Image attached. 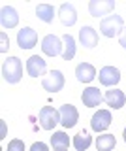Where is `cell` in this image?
<instances>
[{
    "instance_id": "6da1fadb",
    "label": "cell",
    "mask_w": 126,
    "mask_h": 151,
    "mask_svg": "<svg viewBox=\"0 0 126 151\" xmlns=\"http://www.w3.org/2000/svg\"><path fill=\"white\" fill-rule=\"evenodd\" d=\"M2 78L8 83H19L23 78V63L17 57H8L2 64Z\"/></svg>"
},
{
    "instance_id": "7a4b0ae2",
    "label": "cell",
    "mask_w": 126,
    "mask_h": 151,
    "mask_svg": "<svg viewBox=\"0 0 126 151\" xmlns=\"http://www.w3.org/2000/svg\"><path fill=\"white\" fill-rule=\"evenodd\" d=\"M124 28V21H122V17L120 15H107L102 19V23H100V30H102V34L107 36V38H113L117 36L120 30Z\"/></svg>"
},
{
    "instance_id": "3957f363",
    "label": "cell",
    "mask_w": 126,
    "mask_h": 151,
    "mask_svg": "<svg viewBox=\"0 0 126 151\" xmlns=\"http://www.w3.org/2000/svg\"><path fill=\"white\" fill-rule=\"evenodd\" d=\"M38 119H40L41 129L53 130L60 123V113H58V110H55L53 106H43L40 110V113H38Z\"/></svg>"
},
{
    "instance_id": "277c9868",
    "label": "cell",
    "mask_w": 126,
    "mask_h": 151,
    "mask_svg": "<svg viewBox=\"0 0 126 151\" xmlns=\"http://www.w3.org/2000/svg\"><path fill=\"white\" fill-rule=\"evenodd\" d=\"M41 51H43L47 57H57V55H62L64 51V44L58 36L55 34H47L41 40Z\"/></svg>"
},
{
    "instance_id": "5b68a950",
    "label": "cell",
    "mask_w": 126,
    "mask_h": 151,
    "mask_svg": "<svg viewBox=\"0 0 126 151\" xmlns=\"http://www.w3.org/2000/svg\"><path fill=\"white\" fill-rule=\"evenodd\" d=\"M41 87L49 93H58L64 87V76L60 70H51V72L41 79Z\"/></svg>"
},
{
    "instance_id": "8992f818",
    "label": "cell",
    "mask_w": 126,
    "mask_h": 151,
    "mask_svg": "<svg viewBox=\"0 0 126 151\" xmlns=\"http://www.w3.org/2000/svg\"><path fill=\"white\" fill-rule=\"evenodd\" d=\"M60 125L64 127V129H72V127H75V123L79 119V111L75 106H72V104H64V106H60Z\"/></svg>"
},
{
    "instance_id": "52a82bcc",
    "label": "cell",
    "mask_w": 126,
    "mask_h": 151,
    "mask_svg": "<svg viewBox=\"0 0 126 151\" xmlns=\"http://www.w3.org/2000/svg\"><path fill=\"white\" fill-rule=\"evenodd\" d=\"M17 44H19L21 49H32L36 44H38V34H36L34 28L30 27H23L19 32H17Z\"/></svg>"
},
{
    "instance_id": "ba28073f",
    "label": "cell",
    "mask_w": 126,
    "mask_h": 151,
    "mask_svg": "<svg viewBox=\"0 0 126 151\" xmlns=\"http://www.w3.org/2000/svg\"><path fill=\"white\" fill-rule=\"evenodd\" d=\"M113 9H115V2H113V0H90V4H88V12H90L92 17L109 15Z\"/></svg>"
},
{
    "instance_id": "9c48e42d",
    "label": "cell",
    "mask_w": 126,
    "mask_h": 151,
    "mask_svg": "<svg viewBox=\"0 0 126 151\" xmlns=\"http://www.w3.org/2000/svg\"><path fill=\"white\" fill-rule=\"evenodd\" d=\"M111 121L113 119H111L109 110H98L90 119V127H92V130H96V132H104L105 129H109Z\"/></svg>"
},
{
    "instance_id": "30bf717a",
    "label": "cell",
    "mask_w": 126,
    "mask_h": 151,
    "mask_svg": "<svg viewBox=\"0 0 126 151\" xmlns=\"http://www.w3.org/2000/svg\"><path fill=\"white\" fill-rule=\"evenodd\" d=\"M98 79H100V83L104 87H113V85L120 81V72L115 66H104L100 70V74H98Z\"/></svg>"
},
{
    "instance_id": "8fae6325",
    "label": "cell",
    "mask_w": 126,
    "mask_h": 151,
    "mask_svg": "<svg viewBox=\"0 0 126 151\" xmlns=\"http://www.w3.org/2000/svg\"><path fill=\"white\" fill-rule=\"evenodd\" d=\"M58 15H60V21H62V25L66 27H73L77 21V12H75V6L70 2H64L62 6L58 8Z\"/></svg>"
},
{
    "instance_id": "7c38bea8",
    "label": "cell",
    "mask_w": 126,
    "mask_h": 151,
    "mask_svg": "<svg viewBox=\"0 0 126 151\" xmlns=\"http://www.w3.org/2000/svg\"><path fill=\"white\" fill-rule=\"evenodd\" d=\"M81 100L85 104L87 108H96L100 106L102 100H104V96H102V93L98 91V87H87L85 91L81 94Z\"/></svg>"
},
{
    "instance_id": "4fadbf2b",
    "label": "cell",
    "mask_w": 126,
    "mask_h": 151,
    "mask_svg": "<svg viewBox=\"0 0 126 151\" xmlns=\"http://www.w3.org/2000/svg\"><path fill=\"white\" fill-rule=\"evenodd\" d=\"M0 23H2L4 28H13L19 23V15H17V9L11 6H4L2 12H0Z\"/></svg>"
},
{
    "instance_id": "5bb4252c",
    "label": "cell",
    "mask_w": 126,
    "mask_h": 151,
    "mask_svg": "<svg viewBox=\"0 0 126 151\" xmlns=\"http://www.w3.org/2000/svg\"><path fill=\"white\" fill-rule=\"evenodd\" d=\"M104 100L107 102V106H109V108L119 110V108H122L124 104H126V96H124V93L120 91V89H111V91H105Z\"/></svg>"
},
{
    "instance_id": "9a60e30c",
    "label": "cell",
    "mask_w": 126,
    "mask_h": 151,
    "mask_svg": "<svg viewBox=\"0 0 126 151\" xmlns=\"http://www.w3.org/2000/svg\"><path fill=\"white\" fill-rule=\"evenodd\" d=\"M75 78L81 83H90L96 78V68L88 63H81V64L75 66Z\"/></svg>"
},
{
    "instance_id": "2e32d148",
    "label": "cell",
    "mask_w": 126,
    "mask_h": 151,
    "mask_svg": "<svg viewBox=\"0 0 126 151\" xmlns=\"http://www.w3.org/2000/svg\"><path fill=\"white\" fill-rule=\"evenodd\" d=\"M45 68H47L45 60L41 59V57H38V55H32L30 59L26 60V72H28V76H32V78L41 76L45 72Z\"/></svg>"
},
{
    "instance_id": "e0dca14e",
    "label": "cell",
    "mask_w": 126,
    "mask_h": 151,
    "mask_svg": "<svg viewBox=\"0 0 126 151\" xmlns=\"http://www.w3.org/2000/svg\"><path fill=\"white\" fill-rule=\"evenodd\" d=\"M79 42H81V45L85 47H96L98 45V32L94 30L92 27H83L81 30H79Z\"/></svg>"
},
{
    "instance_id": "ac0fdd59",
    "label": "cell",
    "mask_w": 126,
    "mask_h": 151,
    "mask_svg": "<svg viewBox=\"0 0 126 151\" xmlns=\"http://www.w3.org/2000/svg\"><path fill=\"white\" fill-rule=\"evenodd\" d=\"M51 145H53V151H68V147H70L68 134L62 132V130L53 132V136H51Z\"/></svg>"
},
{
    "instance_id": "d6986e66",
    "label": "cell",
    "mask_w": 126,
    "mask_h": 151,
    "mask_svg": "<svg viewBox=\"0 0 126 151\" xmlns=\"http://www.w3.org/2000/svg\"><path fill=\"white\" fill-rule=\"evenodd\" d=\"M62 44H64V51H62V59L64 60H72L75 57V40L72 34H64L62 36Z\"/></svg>"
},
{
    "instance_id": "ffe728a7",
    "label": "cell",
    "mask_w": 126,
    "mask_h": 151,
    "mask_svg": "<svg viewBox=\"0 0 126 151\" xmlns=\"http://www.w3.org/2000/svg\"><path fill=\"white\" fill-rule=\"evenodd\" d=\"M90 144H92V138L85 130L77 132V134L73 136V147H75L77 151H87L88 147H90Z\"/></svg>"
},
{
    "instance_id": "44dd1931",
    "label": "cell",
    "mask_w": 126,
    "mask_h": 151,
    "mask_svg": "<svg viewBox=\"0 0 126 151\" xmlns=\"http://www.w3.org/2000/svg\"><path fill=\"white\" fill-rule=\"evenodd\" d=\"M36 15H38V19H41L43 23H53L55 8L51 6V4H38V8H36Z\"/></svg>"
},
{
    "instance_id": "7402d4cb",
    "label": "cell",
    "mask_w": 126,
    "mask_h": 151,
    "mask_svg": "<svg viewBox=\"0 0 126 151\" xmlns=\"http://www.w3.org/2000/svg\"><path fill=\"white\" fill-rule=\"evenodd\" d=\"M115 144H117V140L113 134H102L96 140V149L98 151H113Z\"/></svg>"
},
{
    "instance_id": "603a6c76",
    "label": "cell",
    "mask_w": 126,
    "mask_h": 151,
    "mask_svg": "<svg viewBox=\"0 0 126 151\" xmlns=\"http://www.w3.org/2000/svg\"><path fill=\"white\" fill-rule=\"evenodd\" d=\"M6 151H25V142L19 140V138L11 140L10 144H8V149Z\"/></svg>"
},
{
    "instance_id": "cb8c5ba5",
    "label": "cell",
    "mask_w": 126,
    "mask_h": 151,
    "mask_svg": "<svg viewBox=\"0 0 126 151\" xmlns=\"http://www.w3.org/2000/svg\"><path fill=\"white\" fill-rule=\"evenodd\" d=\"M30 151H49V147L43 144V142H36V144H32Z\"/></svg>"
},
{
    "instance_id": "d4e9b609",
    "label": "cell",
    "mask_w": 126,
    "mask_h": 151,
    "mask_svg": "<svg viewBox=\"0 0 126 151\" xmlns=\"http://www.w3.org/2000/svg\"><path fill=\"white\" fill-rule=\"evenodd\" d=\"M0 38H2V47H0V51H6L8 47H10V42H8V38H6V32H2V34H0Z\"/></svg>"
},
{
    "instance_id": "484cf974",
    "label": "cell",
    "mask_w": 126,
    "mask_h": 151,
    "mask_svg": "<svg viewBox=\"0 0 126 151\" xmlns=\"http://www.w3.org/2000/svg\"><path fill=\"white\" fill-rule=\"evenodd\" d=\"M119 44L126 49V27L122 28V32H120V36H119Z\"/></svg>"
},
{
    "instance_id": "4316f807",
    "label": "cell",
    "mask_w": 126,
    "mask_h": 151,
    "mask_svg": "<svg viewBox=\"0 0 126 151\" xmlns=\"http://www.w3.org/2000/svg\"><path fill=\"white\" fill-rule=\"evenodd\" d=\"M124 142H126V129H124Z\"/></svg>"
}]
</instances>
